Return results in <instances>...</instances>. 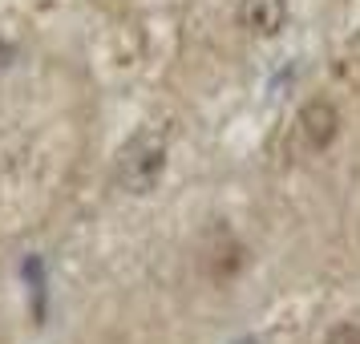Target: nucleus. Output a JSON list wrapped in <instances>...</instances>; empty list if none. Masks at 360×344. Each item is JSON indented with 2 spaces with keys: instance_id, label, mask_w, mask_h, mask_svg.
Listing matches in <instances>:
<instances>
[{
  "instance_id": "1",
  "label": "nucleus",
  "mask_w": 360,
  "mask_h": 344,
  "mask_svg": "<svg viewBox=\"0 0 360 344\" xmlns=\"http://www.w3.org/2000/svg\"><path fill=\"white\" fill-rule=\"evenodd\" d=\"M162 170H166V134L158 126H142L117 154L114 179L126 195H150L162 182Z\"/></svg>"
},
{
  "instance_id": "2",
  "label": "nucleus",
  "mask_w": 360,
  "mask_h": 344,
  "mask_svg": "<svg viewBox=\"0 0 360 344\" xmlns=\"http://www.w3.org/2000/svg\"><path fill=\"white\" fill-rule=\"evenodd\" d=\"M295 130H300L308 150H328L340 134V114H336L332 101H308L295 117Z\"/></svg>"
},
{
  "instance_id": "3",
  "label": "nucleus",
  "mask_w": 360,
  "mask_h": 344,
  "mask_svg": "<svg viewBox=\"0 0 360 344\" xmlns=\"http://www.w3.org/2000/svg\"><path fill=\"white\" fill-rule=\"evenodd\" d=\"M288 20V0H243L239 4V25L255 37H276Z\"/></svg>"
},
{
  "instance_id": "4",
  "label": "nucleus",
  "mask_w": 360,
  "mask_h": 344,
  "mask_svg": "<svg viewBox=\"0 0 360 344\" xmlns=\"http://www.w3.org/2000/svg\"><path fill=\"white\" fill-rule=\"evenodd\" d=\"M324 344H360V324H340V328H332Z\"/></svg>"
}]
</instances>
